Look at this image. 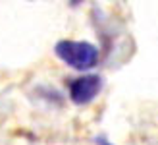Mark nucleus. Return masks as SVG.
<instances>
[{"mask_svg": "<svg viewBox=\"0 0 158 145\" xmlns=\"http://www.w3.org/2000/svg\"><path fill=\"white\" fill-rule=\"evenodd\" d=\"M102 77L98 74H87V76H81V77H75L69 81L68 85V91H69V101L73 104H89L91 101L97 99V95L102 91Z\"/></svg>", "mask_w": 158, "mask_h": 145, "instance_id": "obj_2", "label": "nucleus"}, {"mask_svg": "<svg viewBox=\"0 0 158 145\" xmlns=\"http://www.w3.org/2000/svg\"><path fill=\"white\" fill-rule=\"evenodd\" d=\"M54 54L68 64L69 68L77 72L93 70L98 64L100 52L98 48L89 41H72V39H62L54 45Z\"/></svg>", "mask_w": 158, "mask_h": 145, "instance_id": "obj_1", "label": "nucleus"}, {"mask_svg": "<svg viewBox=\"0 0 158 145\" xmlns=\"http://www.w3.org/2000/svg\"><path fill=\"white\" fill-rule=\"evenodd\" d=\"M98 143H100V145H110V143H108L106 139H98Z\"/></svg>", "mask_w": 158, "mask_h": 145, "instance_id": "obj_3", "label": "nucleus"}]
</instances>
